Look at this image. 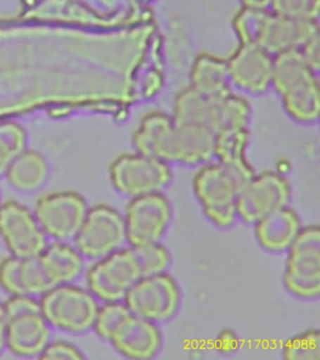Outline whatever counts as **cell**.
Wrapping results in <instances>:
<instances>
[{"label": "cell", "mask_w": 320, "mask_h": 360, "mask_svg": "<svg viewBox=\"0 0 320 360\" xmlns=\"http://www.w3.org/2000/svg\"><path fill=\"white\" fill-rule=\"evenodd\" d=\"M222 99L223 96L210 98L204 96L189 85L175 98L172 118L178 124L207 127L217 134L223 129Z\"/></svg>", "instance_id": "obj_19"}, {"label": "cell", "mask_w": 320, "mask_h": 360, "mask_svg": "<svg viewBox=\"0 0 320 360\" xmlns=\"http://www.w3.org/2000/svg\"><path fill=\"white\" fill-rule=\"evenodd\" d=\"M288 360H318L320 358V334L318 329H308L290 338L283 348Z\"/></svg>", "instance_id": "obj_27"}, {"label": "cell", "mask_w": 320, "mask_h": 360, "mask_svg": "<svg viewBox=\"0 0 320 360\" xmlns=\"http://www.w3.org/2000/svg\"><path fill=\"white\" fill-rule=\"evenodd\" d=\"M271 86L288 110H303L320 99L319 82L300 51H287L273 56Z\"/></svg>", "instance_id": "obj_5"}, {"label": "cell", "mask_w": 320, "mask_h": 360, "mask_svg": "<svg viewBox=\"0 0 320 360\" xmlns=\"http://www.w3.org/2000/svg\"><path fill=\"white\" fill-rule=\"evenodd\" d=\"M40 308L49 326L65 333H85L93 328L99 305L83 288L62 284L40 295Z\"/></svg>", "instance_id": "obj_4"}, {"label": "cell", "mask_w": 320, "mask_h": 360, "mask_svg": "<svg viewBox=\"0 0 320 360\" xmlns=\"http://www.w3.org/2000/svg\"><path fill=\"white\" fill-rule=\"evenodd\" d=\"M87 212L88 205L80 194L59 191L38 198L33 213L45 236L64 242L77 236Z\"/></svg>", "instance_id": "obj_11"}, {"label": "cell", "mask_w": 320, "mask_h": 360, "mask_svg": "<svg viewBox=\"0 0 320 360\" xmlns=\"http://www.w3.org/2000/svg\"><path fill=\"white\" fill-rule=\"evenodd\" d=\"M143 276L136 250L130 245L98 259L87 273V284L89 292L104 303L120 302L129 288Z\"/></svg>", "instance_id": "obj_7"}, {"label": "cell", "mask_w": 320, "mask_h": 360, "mask_svg": "<svg viewBox=\"0 0 320 360\" xmlns=\"http://www.w3.org/2000/svg\"><path fill=\"white\" fill-rule=\"evenodd\" d=\"M300 53L303 56L305 62L309 64V67L314 70V72H319L320 68V37L319 34L315 35L314 38L304 44L300 49Z\"/></svg>", "instance_id": "obj_32"}, {"label": "cell", "mask_w": 320, "mask_h": 360, "mask_svg": "<svg viewBox=\"0 0 320 360\" xmlns=\"http://www.w3.org/2000/svg\"><path fill=\"white\" fill-rule=\"evenodd\" d=\"M250 133L248 127L220 130L215 135L214 157L219 163L241 170L244 174L254 176V169L247 158V146Z\"/></svg>", "instance_id": "obj_24"}, {"label": "cell", "mask_w": 320, "mask_h": 360, "mask_svg": "<svg viewBox=\"0 0 320 360\" xmlns=\"http://www.w3.org/2000/svg\"><path fill=\"white\" fill-rule=\"evenodd\" d=\"M123 300L132 314L153 323L165 321L179 308V287L165 273L143 276L129 288Z\"/></svg>", "instance_id": "obj_10"}, {"label": "cell", "mask_w": 320, "mask_h": 360, "mask_svg": "<svg viewBox=\"0 0 320 360\" xmlns=\"http://www.w3.org/2000/svg\"><path fill=\"white\" fill-rule=\"evenodd\" d=\"M40 359L80 360L84 356L75 345L65 342H49L39 355Z\"/></svg>", "instance_id": "obj_31"}, {"label": "cell", "mask_w": 320, "mask_h": 360, "mask_svg": "<svg viewBox=\"0 0 320 360\" xmlns=\"http://www.w3.org/2000/svg\"><path fill=\"white\" fill-rule=\"evenodd\" d=\"M226 60L229 83L249 94H262L271 86L273 56L253 43H239Z\"/></svg>", "instance_id": "obj_15"}, {"label": "cell", "mask_w": 320, "mask_h": 360, "mask_svg": "<svg viewBox=\"0 0 320 360\" xmlns=\"http://www.w3.org/2000/svg\"><path fill=\"white\" fill-rule=\"evenodd\" d=\"M129 314L130 310L125 304L120 302H107L103 307L98 308L93 328L101 339L109 340L113 330Z\"/></svg>", "instance_id": "obj_29"}, {"label": "cell", "mask_w": 320, "mask_h": 360, "mask_svg": "<svg viewBox=\"0 0 320 360\" xmlns=\"http://www.w3.org/2000/svg\"><path fill=\"white\" fill-rule=\"evenodd\" d=\"M125 240L123 215L105 204L88 209L83 224L74 236L75 249L89 259L107 257L120 249Z\"/></svg>", "instance_id": "obj_9"}, {"label": "cell", "mask_w": 320, "mask_h": 360, "mask_svg": "<svg viewBox=\"0 0 320 360\" xmlns=\"http://www.w3.org/2000/svg\"><path fill=\"white\" fill-rule=\"evenodd\" d=\"M284 285L294 297L315 299L320 294V228L308 225L302 228L289 247Z\"/></svg>", "instance_id": "obj_6"}, {"label": "cell", "mask_w": 320, "mask_h": 360, "mask_svg": "<svg viewBox=\"0 0 320 360\" xmlns=\"http://www.w3.org/2000/svg\"><path fill=\"white\" fill-rule=\"evenodd\" d=\"M269 11L281 17L318 22L320 0H270Z\"/></svg>", "instance_id": "obj_28"}, {"label": "cell", "mask_w": 320, "mask_h": 360, "mask_svg": "<svg viewBox=\"0 0 320 360\" xmlns=\"http://www.w3.org/2000/svg\"><path fill=\"white\" fill-rule=\"evenodd\" d=\"M45 278L51 288L73 283L83 270V259L75 248L56 242L38 254Z\"/></svg>", "instance_id": "obj_21"}, {"label": "cell", "mask_w": 320, "mask_h": 360, "mask_svg": "<svg viewBox=\"0 0 320 360\" xmlns=\"http://www.w3.org/2000/svg\"><path fill=\"white\" fill-rule=\"evenodd\" d=\"M292 188L281 174L267 172L254 175L236 198V215L247 224H255L267 215L288 207Z\"/></svg>", "instance_id": "obj_12"}, {"label": "cell", "mask_w": 320, "mask_h": 360, "mask_svg": "<svg viewBox=\"0 0 320 360\" xmlns=\"http://www.w3.org/2000/svg\"><path fill=\"white\" fill-rule=\"evenodd\" d=\"M0 238L11 257L30 258L48 245L44 231L33 212L22 202H0Z\"/></svg>", "instance_id": "obj_13"}, {"label": "cell", "mask_w": 320, "mask_h": 360, "mask_svg": "<svg viewBox=\"0 0 320 360\" xmlns=\"http://www.w3.org/2000/svg\"><path fill=\"white\" fill-rule=\"evenodd\" d=\"M233 29L239 43L258 44L274 56L283 51H299L319 34V22L242 6L233 18Z\"/></svg>", "instance_id": "obj_1"}, {"label": "cell", "mask_w": 320, "mask_h": 360, "mask_svg": "<svg viewBox=\"0 0 320 360\" xmlns=\"http://www.w3.org/2000/svg\"><path fill=\"white\" fill-rule=\"evenodd\" d=\"M134 248L141 262L144 276L164 273L168 268L170 255L167 248L160 245L159 243H152V244L138 245Z\"/></svg>", "instance_id": "obj_30"}, {"label": "cell", "mask_w": 320, "mask_h": 360, "mask_svg": "<svg viewBox=\"0 0 320 360\" xmlns=\"http://www.w3.org/2000/svg\"><path fill=\"white\" fill-rule=\"evenodd\" d=\"M27 149V133L20 124H0V176L6 175L11 162Z\"/></svg>", "instance_id": "obj_26"}, {"label": "cell", "mask_w": 320, "mask_h": 360, "mask_svg": "<svg viewBox=\"0 0 320 360\" xmlns=\"http://www.w3.org/2000/svg\"><path fill=\"white\" fill-rule=\"evenodd\" d=\"M0 288L11 295L40 297L51 290L38 255L30 258L6 257L0 262Z\"/></svg>", "instance_id": "obj_18"}, {"label": "cell", "mask_w": 320, "mask_h": 360, "mask_svg": "<svg viewBox=\"0 0 320 360\" xmlns=\"http://www.w3.org/2000/svg\"><path fill=\"white\" fill-rule=\"evenodd\" d=\"M300 229L302 221L298 214L284 207L255 223V236L260 247L278 253L289 249Z\"/></svg>", "instance_id": "obj_20"}, {"label": "cell", "mask_w": 320, "mask_h": 360, "mask_svg": "<svg viewBox=\"0 0 320 360\" xmlns=\"http://www.w3.org/2000/svg\"><path fill=\"white\" fill-rule=\"evenodd\" d=\"M6 310V350L19 358H35L51 342V326L45 319L39 300L11 295Z\"/></svg>", "instance_id": "obj_3"}, {"label": "cell", "mask_w": 320, "mask_h": 360, "mask_svg": "<svg viewBox=\"0 0 320 360\" xmlns=\"http://www.w3.org/2000/svg\"><path fill=\"white\" fill-rule=\"evenodd\" d=\"M6 350V310L0 302V354Z\"/></svg>", "instance_id": "obj_34"}, {"label": "cell", "mask_w": 320, "mask_h": 360, "mask_svg": "<svg viewBox=\"0 0 320 360\" xmlns=\"http://www.w3.org/2000/svg\"><path fill=\"white\" fill-rule=\"evenodd\" d=\"M109 175L115 191L130 198L160 193L172 180L168 163L141 153L115 158Z\"/></svg>", "instance_id": "obj_8"}, {"label": "cell", "mask_w": 320, "mask_h": 360, "mask_svg": "<svg viewBox=\"0 0 320 360\" xmlns=\"http://www.w3.org/2000/svg\"><path fill=\"white\" fill-rule=\"evenodd\" d=\"M217 345L220 352H233L238 345V338L231 330H224L219 334L217 339Z\"/></svg>", "instance_id": "obj_33"}, {"label": "cell", "mask_w": 320, "mask_h": 360, "mask_svg": "<svg viewBox=\"0 0 320 360\" xmlns=\"http://www.w3.org/2000/svg\"><path fill=\"white\" fill-rule=\"evenodd\" d=\"M49 175V165L43 154L34 149H24L6 170L9 186L20 193L38 191Z\"/></svg>", "instance_id": "obj_23"}, {"label": "cell", "mask_w": 320, "mask_h": 360, "mask_svg": "<svg viewBox=\"0 0 320 360\" xmlns=\"http://www.w3.org/2000/svg\"><path fill=\"white\" fill-rule=\"evenodd\" d=\"M172 219V207L162 193L132 198L125 209V236L132 247L159 243Z\"/></svg>", "instance_id": "obj_14"}, {"label": "cell", "mask_w": 320, "mask_h": 360, "mask_svg": "<svg viewBox=\"0 0 320 360\" xmlns=\"http://www.w3.org/2000/svg\"><path fill=\"white\" fill-rule=\"evenodd\" d=\"M175 125L179 133L180 163L193 165L208 162L214 157L217 134L213 130L197 124L175 123Z\"/></svg>", "instance_id": "obj_25"}, {"label": "cell", "mask_w": 320, "mask_h": 360, "mask_svg": "<svg viewBox=\"0 0 320 360\" xmlns=\"http://www.w3.org/2000/svg\"><path fill=\"white\" fill-rule=\"evenodd\" d=\"M244 8L252 9H269L270 0H241Z\"/></svg>", "instance_id": "obj_35"}, {"label": "cell", "mask_w": 320, "mask_h": 360, "mask_svg": "<svg viewBox=\"0 0 320 360\" xmlns=\"http://www.w3.org/2000/svg\"><path fill=\"white\" fill-rule=\"evenodd\" d=\"M141 1H149V0H141Z\"/></svg>", "instance_id": "obj_36"}, {"label": "cell", "mask_w": 320, "mask_h": 360, "mask_svg": "<svg viewBox=\"0 0 320 360\" xmlns=\"http://www.w3.org/2000/svg\"><path fill=\"white\" fill-rule=\"evenodd\" d=\"M108 342L129 359L146 360L159 352L162 335L153 321L130 313L113 330Z\"/></svg>", "instance_id": "obj_17"}, {"label": "cell", "mask_w": 320, "mask_h": 360, "mask_svg": "<svg viewBox=\"0 0 320 360\" xmlns=\"http://www.w3.org/2000/svg\"><path fill=\"white\" fill-rule=\"evenodd\" d=\"M191 86L210 98H220L231 93L226 60L220 56L202 53L191 64Z\"/></svg>", "instance_id": "obj_22"}, {"label": "cell", "mask_w": 320, "mask_h": 360, "mask_svg": "<svg viewBox=\"0 0 320 360\" xmlns=\"http://www.w3.org/2000/svg\"><path fill=\"white\" fill-rule=\"evenodd\" d=\"M253 176L223 163L203 167L194 175L193 188L204 214L219 228H229L236 217V198Z\"/></svg>", "instance_id": "obj_2"}, {"label": "cell", "mask_w": 320, "mask_h": 360, "mask_svg": "<svg viewBox=\"0 0 320 360\" xmlns=\"http://www.w3.org/2000/svg\"><path fill=\"white\" fill-rule=\"evenodd\" d=\"M135 150L165 163H180V139L173 118L163 112H148L133 134Z\"/></svg>", "instance_id": "obj_16"}]
</instances>
